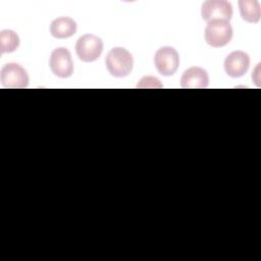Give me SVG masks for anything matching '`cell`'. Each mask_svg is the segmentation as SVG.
<instances>
[{
  "label": "cell",
  "instance_id": "obj_9",
  "mask_svg": "<svg viewBox=\"0 0 261 261\" xmlns=\"http://www.w3.org/2000/svg\"><path fill=\"white\" fill-rule=\"evenodd\" d=\"M180 85L185 89H205L209 85L208 73L202 67H190L182 73Z\"/></svg>",
  "mask_w": 261,
  "mask_h": 261
},
{
  "label": "cell",
  "instance_id": "obj_3",
  "mask_svg": "<svg viewBox=\"0 0 261 261\" xmlns=\"http://www.w3.org/2000/svg\"><path fill=\"white\" fill-rule=\"evenodd\" d=\"M103 51L102 40L93 34H86L80 37L75 44V53L84 62L96 61Z\"/></svg>",
  "mask_w": 261,
  "mask_h": 261
},
{
  "label": "cell",
  "instance_id": "obj_7",
  "mask_svg": "<svg viewBox=\"0 0 261 261\" xmlns=\"http://www.w3.org/2000/svg\"><path fill=\"white\" fill-rule=\"evenodd\" d=\"M201 15L207 22L212 20L229 21L232 16V6L225 0H207L202 4Z\"/></svg>",
  "mask_w": 261,
  "mask_h": 261
},
{
  "label": "cell",
  "instance_id": "obj_1",
  "mask_svg": "<svg viewBox=\"0 0 261 261\" xmlns=\"http://www.w3.org/2000/svg\"><path fill=\"white\" fill-rule=\"evenodd\" d=\"M106 67L109 73L115 77H124L133 69V55L122 47L112 48L105 59Z\"/></svg>",
  "mask_w": 261,
  "mask_h": 261
},
{
  "label": "cell",
  "instance_id": "obj_5",
  "mask_svg": "<svg viewBox=\"0 0 261 261\" xmlns=\"http://www.w3.org/2000/svg\"><path fill=\"white\" fill-rule=\"evenodd\" d=\"M154 65L157 71L164 76L174 74L179 65V56L177 51L170 46L161 47L155 53Z\"/></svg>",
  "mask_w": 261,
  "mask_h": 261
},
{
  "label": "cell",
  "instance_id": "obj_11",
  "mask_svg": "<svg viewBox=\"0 0 261 261\" xmlns=\"http://www.w3.org/2000/svg\"><path fill=\"white\" fill-rule=\"evenodd\" d=\"M240 13L242 18L249 23H257L260 20V4L257 0H240Z\"/></svg>",
  "mask_w": 261,
  "mask_h": 261
},
{
  "label": "cell",
  "instance_id": "obj_2",
  "mask_svg": "<svg viewBox=\"0 0 261 261\" xmlns=\"http://www.w3.org/2000/svg\"><path fill=\"white\" fill-rule=\"evenodd\" d=\"M204 36L208 45L214 48H220L230 42L232 38V28L229 21L212 20L207 22Z\"/></svg>",
  "mask_w": 261,
  "mask_h": 261
},
{
  "label": "cell",
  "instance_id": "obj_13",
  "mask_svg": "<svg viewBox=\"0 0 261 261\" xmlns=\"http://www.w3.org/2000/svg\"><path fill=\"white\" fill-rule=\"evenodd\" d=\"M163 85L160 83V80L154 76H144L141 79V81L139 82V84L137 85V88H141V89H148V88H162Z\"/></svg>",
  "mask_w": 261,
  "mask_h": 261
},
{
  "label": "cell",
  "instance_id": "obj_8",
  "mask_svg": "<svg viewBox=\"0 0 261 261\" xmlns=\"http://www.w3.org/2000/svg\"><path fill=\"white\" fill-rule=\"evenodd\" d=\"M223 66L227 75L241 77L247 72L250 66V57L244 51H233L226 56Z\"/></svg>",
  "mask_w": 261,
  "mask_h": 261
},
{
  "label": "cell",
  "instance_id": "obj_6",
  "mask_svg": "<svg viewBox=\"0 0 261 261\" xmlns=\"http://www.w3.org/2000/svg\"><path fill=\"white\" fill-rule=\"evenodd\" d=\"M49 66L53 74L66 79L73 73V62L69 50L65 47L54 49L50 55Z\"/></svg>",
  "mask_w": 261,
  "mask_h": 261
},
{
  "label": "cell",
  "instance_id": "obj_4",
  "mask_svg": "<svg viewBox=\"0 0 261 261\" xmlns=\"http://www.w3.org/2000/svg\"><path fill=\"white\" fill-rule=\"evenodd\" d=\"M0 81L4 88L24 89L29 86V75L25 69L15 62H9L0 70Z\"/></svg>",
  "mask_w": 261,
  "mask_h": 261
},
{
  "label": "cell",
  "instance_id": "obj_10",
  "mask_svg": "<svg viewBox=\"0 0 261 261\" xmlns=\"http://www.w3.org/2000/svg\"><path fill=\"white\" fill-rule=\"evenodd\" d=\"M76 32L75 21L67 16L55 18L50 24V34L56 39H66L73 36Z\"/></svg>",
  "mask_w": 261,
  "mask_h": 261
},
{
  "label": "cell",
  "instance_id": "obj_12",
  "mask_svg": "<svg viewBox=\"0 0 261 261\" xmlns=\"http://www.w3.org/2000/svg\"><path fill=\"white\" fill-rule=\"evenodd\" d=\"M19 46V38L12 30H2L0 32V53L14 52Z\"/></svg>",
  "mask_w": 261,
  "mask_h": 261
}]
</instances>
